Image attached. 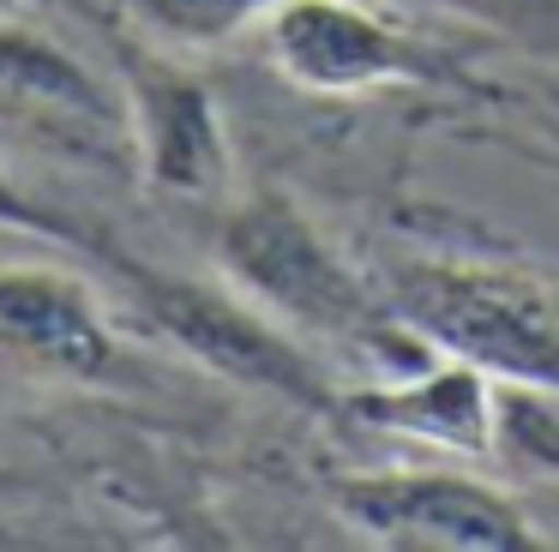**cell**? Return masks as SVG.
Instances as JSON below:
<instances>
[{"instance_id":"cell-9","label":"cell","mask_w":559,"mask_h":552,"mask_svg":"<svg viewBox=\"0 0 559 552\" xmlns=\"http://www.w3.org/2000/svg\"><path fill=\"white\" fill-rule=\"evenodd\" d=\"M0 96L25 103L31 115L55 120L73 132H97V139H127V108L109 79L85 67L73 48H61L49 31L19 19H0Z\"/></svg>"},{"instance_id":"cell-6","label":"cell","mask_w":559,"mask_h":552,"mask_svg":"<svg viewBox=\"0 0 559 552\" xmlns=\"http://www.w3.org/2000/svg\"><path fill=\"white\" fill-rule=\"evenodd\" d=\"M121 108L145 180L163 199L217 204L235 180V151L223 132L217 96L163 48H121Z\"/></svg>"},{"instance_id":"cell-5","label":"cell","mask_w":559,"mask_h":552,"mask_svg":"<svg viewBox=\"0 0 559 552\" xmlns=\"http://www.w3.org/2000/svg\"><path fill=\"white\" fill-rule=\"evenodd\" d=\"M337 516L373 547L409 552H530L542 547L518 499L457 468H361L331 480Z\"/></svg>"},{"instance_id":"cell-4","label":"cell","mask_w":559,"mask_h":552,"mask_svg":"<svg viewBox=\"0 0 559 552\" xmlns=\"http://www.w3.org/2000/svg\"><path fill=\"white\" fill-rule=\"evenodd\" d=\"M271 72L307 96L433 91L457 79V55L379 0H277L259 19Z\"/></svg>"},{"instance_id":"cell-12","label":"cell","mask_w":559,"mask_h":552,"mask_svg":"<svg viewBox=\"0 0 559 552\" xmlns=\"http://www.w3.org/2000/svg\"><path fill=\"white\" fill-rule=\"evenodd\" d=\"M0 228H13V235H31V240H49V247H73V252H97V259H109V240L91 235L85 223H73L67 211H55V204L31 199L25 187H19L7 168H0Z\"/></svg>"},{"instance_id":"cell-3","label":"cell","mask_w":559,"mask_h":552,"mask_svg":"<svg viewBox=\"0 0 559 552\" xmlns=\"http://www.w3.org/2000/svg\"><path fill=\"white\" fill-rule=\"evenodd\" d=\"M109 264L121 271V283L133 288L139 312L169 336L175 348L211 367L217 379L241 384V391L277 396L289 408H307V415L343 420V384L289 324H277L265 307L241 295V288L223 276V283H205V276H181V271H157V264H133L121 252H109Z\"/></svg>"},{"instance_id":"cell-2","label":"cell","mask_w":559,"mask_h":552,"mask_svg":"<svg viewBox=\"0 0 559 552\" xmlns=\"http://www.w3.org/2000/svg\"><path fill=\"white\" fill-rule=\"evenodd\" d=\"M391 307L499 384L559 391V276L481 252H403L379 271Z\"/></svg>"},{"instance_id":"cell-13","label":"cell","mask_w":559,"mask_h":552,"mask_svg":"<svg viewBox=\"0 0 559 552\" xmlns=\"http://www.w3.org/2000/svg\"><path fill=\"white\" fill-rule=\"evenodd\" d=\"M433 7H451L463 19H481L518 43L559 55V0H433Z\"/></svg>"},{"instance_id":"cell-10","label":"cell","mask_w":559,"mask_h":552,"mask_svg":"<svg viewBox=\"0 0 559 552\" xmlns=\"http://www.w3.org/2000/svg\"><path fill=\"white\" fill-rule=\"evenodd\" d=\"M115 7L169 48H217L241 31H259L277 0H115Z\"/></svg>"},{"instance_id":"cell-1","label":"cell","mask_w":559,"mask_h":552,"mask_svg":"<svg viewBox=\"0 0 559 552\" xmlns=\"http://www.w3.org/2000/svg\"><path fill=\"white\" fill-rule=\"evenodd\" d=\"M211 252L253 307L289 324L307 348L361 360L367 379H397L439 355L289 192L235 199L211 235Z\"/></svg>"},{"instance_id":"cell-7","label":"cell","mask_w":559,"mask_h":552,"mask_svg":"<svg viewBox=\"0 0 559 552\" xmlns=\"http://www.w3.org/2000/svg\"><path fill=\"white\" fill-rule=\"evenodd\" d=\"M343 420H355L361 432H385V439L481 463L499 439V379H487L457 355H433L415 372L361 379L355 391H343Z\"/></svg>"},{"instance_id":"cell-11","label":"cell","mask_w":559,"mask_h":552,"mask_svg":"<svg viewBox=\"0 0 559 552\" xmlns=\"http://www.w3.org/2000/svg\"><path fill=\"white\" fill-rule=\"evenodd\" d=\"M493 456L530 480H559V391L499 384V439Z\"/></svg>"},{"instance_id":"cell-8","label":"cell","mask_w":559,"mask_h":552,"mask_svg":"<svg viewBox=\"0 0 559 552\" xmlns=\"http://www.w3.org/2000/svg\"><path fill=\"white\" fill-rule=\"evenodd\" d=\"M0 348L79 384H97L121 367V343L91 288L49 264H0Z\"/></svg>"}]
</instances>
